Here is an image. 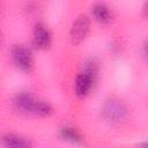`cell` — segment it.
<instances>
[{
    "label": "cell",
    "mask_w": 148,
    "mask_h": 148,
    "mask_svg": "<svg viewBox=\"0 0 148 148\" xmlns=\"http://www.w3.org/2000/svg\"><path fill=\"white\" fill-rule=\"evenodd\" d=\"M2 45V34H1V29H0V47Z\"/></svg>",
    "instance_id": "obj_10"
},
{
    "label": "cell",
    "mask_w": 148,
    "mask_h": 148,
    "mask_svg": "<svg viewBox=\"0 0 148 148\" xmlns=\"http://www.w3.org/2000/svg\"><path fill=\"white\" fill-rule=\"evenodd\" d=\"M13 106L20 113L27 116H34L39 118H47L53 114V106L30 92H18L13 98Z\"/></svg>",
    "instance_id": "obj_1"
},
{
    "label": "cell",
    "mask_w": 148,
    "mask_h": 148,
    "mask_svg": "<svg viewBox=\"0 0 148 148\" xmlns=\"http://www.w3.org/2000/svg\"><path fill=\"white\" fill-rule=\"evenodd\" d=\"M32 44L38 50H49L52 45V34L43 22H37L34 27Z\"/></svg>",
    "instance_id": "obj_6"
},
{
    "label": "cell",
    "mask_w": 148,
    "mask_h": 148,
    "mask_svg": "<svg viewBox=\"0 0 148 148\" xmlns=\"http://www.w3.org/2000/svg\"><path fill=\"white\" fill-rule=\"evenodd\" d=\"M102 116L109 123L119 124L127 118L128 109L123 101L118 98H110L105 101L102 106Z\"/></svg>",
    "instance_id": "obj_3"
},
{
    "label": "cell",
    "mask_w": 148,
    "mask_h": 148,
    "mask_svg": "<svg viewBox=\"0 0 148 148\" xmlns=\"http://www.w3.org/2000/svg\"><path fill=\"white\" fill-rule=\"evenodd\" d=\"M98 74V64L91 59L86 62L83 69L76 75L74 81V92L77 97H86L95 86Z\"/></svg>",
    "instance_id": "obj_2"
},
{
    "label": "cell",
    "mask_w": 148,
    "mask_h": 148,
    "mask_svg": "<svg viewBox=\"0 0 148 148\" xmlns=\"http://www.w3.org/2000/svg\"><path fill=\"white\" fill-rule=\"evenodd\" d=\"M90 24L91 21L87 14H80L76 16L69 30V37L73 44L79 45L87 38L90 31Z\"/></svg>",
    "instance_id": "obj_5"
},
{
    "label": "cell",
    "mask_w": 148,
    "mask_h": 148,
    "mask_svg": "<svg viewBox=\"0 0 148 148\" xmlns=\"http://www.w3.org/2000/svg\"><path fill=\"white\" fill-rule=\"evenodd\" d=\"M59 134L61 139H64L67 142L74 143V145H81L83 142V136L82 134L74 127L72 126H62L59 131Z\"/></svg>",
    "instance_id": "obj_9"
},
{
    "label": "cell",
    "mask_w": 148,
    "mask_h": 148,
    "mask_svg": "<svg viewBox=\"0 0 148 148\" xmlns=\"http://www.w3.org/2000/svg\"><path fill=\"white\" fill-rule=\"evenodd\" d=\"M91 15L97 22L102 24L110 23L112 20V10L104 2H95L91 6Z\"/></svg>",
    "instance_id": "obj_8"
},
{
    "label": "cell",
    "mask_w": 148,
    "mask_h": 148,
    "mask_svg": "<svg viewBox=\"0 0 148 148\" xmlns=\"http://www.w3.org/2000/svg\"><path fill=\"white\" fill-rule=\"evenodd\" d=\"M12 59L17 68H20L22 72L30 73L34 69L35 61L32 52L29 47L22 44L14 45L12 49Z\"/></svg>",
    "instance_id": "obj_4"
},
{
    "label": "cell",
    "mask_w": 148,
    "mask_h": 148,
    "mask_svg": "<svg viewBox=\"0 0 148 148\" xmlns=\"http://www.w3.org/2000/svg\"><path fill=\"white\" fill-rule=\"evenodd\" d=\"M2 145L5 148H34L32 142L20 134L8 133L2 138Z\"/></svg>",
    "instance_id": "obj_7"
}]
</instances>
